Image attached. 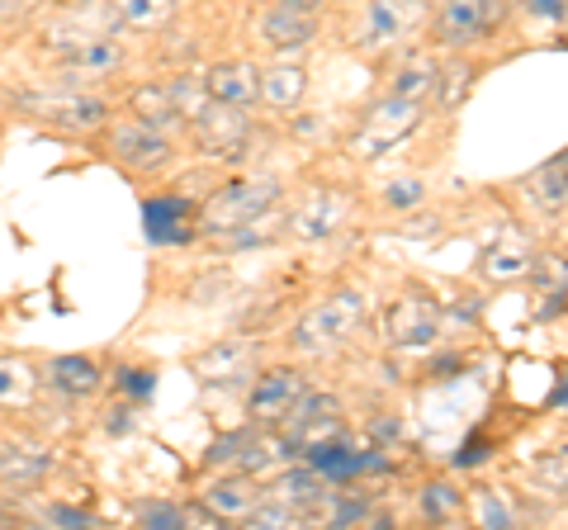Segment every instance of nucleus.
Instances as JSON below:
<instances>
[{
    "instance_id": "1",
    "label": "nucleus",
    "mask_w": 568,
    "mask_h": 530,
    "mask_svg": "<svg viewBox=\"0 0 568 530\" xmlns=\"http://www.w3.org/2000/svg\"><path fill=\"white\" fill-rule=\"evenodd\" d=\"M365 317H369L365 289H336L332 298H323V304L308 308L294 323V346L308 350V356H317V350H332V346H346L355 332L365 327Z\"/></svg>"
},
{
    "instance_id": "2",
    "label": "nucleus",
    "mask_w": 568,
    "mask_h": 530,
    "mask_svg": "<svg viewBox=\"0 0 568 530\" xmlns=\"http://www.w3.org/2000/svg\"><path fill=\"white\" fill-rule=\"evenodd\" d=\"M275 200H280V181H271V175H246V181H233L219 194H209V204L200 208V227L227 237V233H237V227L261 223Z\"/></svg>"
},
{
    "instance_id": "3",
    "label": "nucleus",
    "mask_w": 568,
    "mask_h": 530,
    "mask_svg": "<svg viewBox=\"0 0 568 530\" xmlns=\"http://www.w3.org/2000/svg\"><path fill=\"white\" fill-rule=\"evenodd\" d=\"M422 114H426V104H413L403 95H388L379 104H369V114L361 119V129L351 133V156H355V162H379V156L394 152L407 133H417Z\"/></svg>"
},
{
    "instance_id": "4",
    "label": "nucleus",
    "mask_w": 568,
    "mask_h": 530,
    "mask_svg": "<svg viewBox=\"0 0 568 530\" xmlns=\"http://www.w3.org/2000/svg\"><path fill=\"white\" fill-rule=\"evenodd\" d=\"M342 436H346L342 402L327 394H304L290 408V417H284V446H290V455H313Z\"/></svg>"
},
{
    "instance_id": "5",
    "label": "nucleus",
    "mask_w": 568,
    "mask_h": 530,
    "mask_svg": "<svg viewBox=\"0 0 568 530\" xmlns=\"http://www.w3.org/2000/svg\"><path fill=\"white\" fill-rule=\"evenodd\" d=\"M14 110L48 119L71 133H95V129H104V119H110L104 100L81 95V91H14Z\"/></svg>"
},
{
    "instance_id": "6",
    "label": "nucleus",
    "mask_w": 568,
    "mask_h": 530,
    "mask_svg": "<svg viewBox=\"0 0 568 530\" xmlns=\"http://www.w3.org/2000/svg\"><path fill=\"white\" fill-rule=\"evenodd\" d=\"M104 147H110V156L123 166V171H133V175H152V171H162L171 162V137L166 133H156L152 123H142V119H119L110 137H104Z\"/></svg>"
},
{
    "instance_id": "7",
    "label": "nucleus",
    "mask_w": 568,
    "mask_h": 530,
    "mask_svg": "<svg viewBox=\"0 0 568 530\" xmlns=\"http://www.w3.org/2000/svg\"><path fill=\"white\" fill-rule=\"evenodd\" d=\"M436 332H440V304H436L432 294H422V289L394 298L388 313H384V342L394 346V350L432 346Z\"/></svg>"
},
{
    "instance_id": "8",
    "label": "nucleus",
    "mask_w": 568,
    "mask_h": 530,
    "mask_svg": "<svg viewBox=\"0 0 568 530\" xmlns=\"http://www.w3.org/2000/svg\"><path fill=\"white\" fill-rule=\"evenodd\" d=\"M190 137H194V147H200L204 156L223 162V156H237L246 147V137H252V123H246V110H237V104L209 100L204 110L190 119Z\"/></svg>"
},
{
    "instance_id": "9",
    "label": "nucleus",
    "mask_w": 568,
    "mask_h": 530,
    "mask_svg": "<svg viewBox=\"0 0 568 530\" xmlns=\"http://www.w3.org/2000/svg\"><path fill=\"white\" fill-rule=\"evenodd\" d=\"M507 14V0H440L436 10V39L450 43V48H465L478 43L503 24Z\"/></svg>"
},
{
    "instance_id": "10",
    "label": "nucleus",
    "mask_w": 568,
    "mask_h": 530,
    "mask_svg": "<svg viewBox=\"0 0 568 530\" xmlns=\"http://www.w3.org/2000/svg\"><path fill=\"white\" fill-rule=\"evenodd\" d=\"M256 365H261V342L233 337V342L209 346L204 356H194V379L209 384V388H233V384L252 379Z\"/></svg>"
},
{
    "instance_id": "11",
    "label": "nucleus",
    "mask_w": 568,
    "mask_h": 530,
    "mask_svg": "<svg viewBox=\"0 0 568 530\" xmlns=\"http://www.w3.org/2000/svg\"><path fill=\"white\" fill-rule=\"evenodd\" d=\"M304 398V375L290 365L280 369H265V375H256V388L252 398H246V412H252L256 427H275V421L290 417V408Z\"/></svg>"
},
{
    "instance_id": "12",
    "label": "nucleus",
    "mask_w": 568,
    "mask_h": 530,
    "mask_svg": "<svg viewBox=\"0 0 568 530\" xmlns=\"http://www.w3.org/2000/svg\"><path fill=\"white\" fill-rule=\"evenodd\" d=\"M417 20H422V6H417V0H365L361 29H355V43H361V48L398 43Z\"/></svg>"
},
{
    "instance_id": "13",
    "label": "nucleus",
    "mask_w": 568,
    "mask_h": 530,
    "mask_svg": "<svg viewBox=\"0 0 568 530\" xmlns=\"http://www.w3.org/2000/svg\"><path fill=\"white\" fill-rule=\"evenodd\" d=\"M204 91L219 104L252 110V104H261V67L256 62H213L204 72Z\"/></svg>"
},
{
    "instance_id": "14",
    "label": "nucleus",
    "mask_w": 568,
    "mask_h": 530,
    "mask_svg": "<svg viewBox=\"0 0 568 530\" xmlns=\"http://www.w3.org/2000/svg\"><path fill=\"white\" fill-rule=\"evenodd\" d=\"M48 469H52V459L39 446H20V440L0 446V488H6V492H33V488H43Z\"/></svg>"
},
{
    "instance_id": "15",
    "label": "nucleus",
    "mask_w": 568,
    "mask_h": 530,
    "mask_svg": "<svg viewBox=\"0 0 568 530\" xmlns=\"http://www.w3.org/2000/svg\"><path fill=\"white\" fill-rule=\"evenodd\" d=\"M256 33L265 39V48H275V52H298V48H308L313 43V14H298V10H284V6H271L261 14V24Z\"/></svg>"
},
{
    "instance_id": "16",
    "label": "nucleus",
    "mask_w": 568,
    "mask_h": 530,
    "mask_svg": "<svg viewBox=\"0 0 568 530\" xmlns=\"http://www.w3.org/2000/svg\"><path fill=\"white\" fill-rule=\"evenodd\" d=\"M256 502H261V488H256L252 473H242V469L204 488V507H209L219 521H242Z\"/></svg>"
},
{
    "instance_id": "17",
    "label": "nucleus",
    "mask_w": 568,
    "mask_h": 530,
    "mask_svg": "<svg viewBox=\"0 0 568 530\" xmlns=\"http://www.w3.org/2000/svg\"><path fill=\"white\" fill-rule=\"evenodd\" d=\"M304 91H308V72L298 62L280 58L275 67H265V72H261V104H265V110H275V114L298 110Z\"/></svg>"
},
{
    "instance_id": "18",
    "label": "nucleus",
    "mask_w": 568,
    "mask_h": 530,
    "mask_svg": "<svg viewBox=\"0 0 568 530\" xmlns=\"http://www.w3.org/2000/svg\"><path fill=\"white\" fill-rule=\"evenodd\" d=\"M148 237L152 242H190L194 237V208L190 200H181V194H171V200H152L148 204Z\"/></svg>"
},
{
    "instance_id": "19",
    "label": "nucleus",
    "mask_w": 568,
    "mask_h": 530,
    "mask_svg": "<svg viewBox=\"0 0 568 530\" xmlns=\"http://www.w3.org/2000/svg\"><path fill=\"white\" fill-rule=\"evenodd\" d=\"M342 214H346V204L336 200L332 190H317V194H308V204L294 214V227H290V233H294L298 242L332 237V233H336V223H342Z\"/></svg>"
},
{
    "instance_id": "20",
    "label": "nucleus",
    "mask_w": 568,
    "mask_h": 530,
    "mask_svg": "<svg viewBox=\"0 0 568 530\" xmlns=\"http://www.w3.org/2000/svg\"><path fill=\"white\" fill-rule=\"evenodd\" d=\"M327 473L323 469H313V465H294V469H284L280 479H275V498H284L290 507H298L308 517V511L327 498Z\"/></svg>"
},
{
    "instance_id": "21",
    "label": "nucleus",
    "mask_w": 568,
    "mask_h": 530,
    "mask_svg": "<svg viewBox=\"0 0 568 530\" xmlns=\"http://www.w3.org/2000/svg\"><path fill=\"white\" fill-rule=\"evenodd\" d=\"M114 29L133 33H162L175 20V0H110Z\"/></svg>"
},
{
    "instance_id": "22",
    "label": "nucleus",
    "mask_w": 568,
    "mask_h": 530,
    "mask_svg": "<svg viewBox=\"0 0 568 530\" xmlns=\"http://www.w3.org/2000/svg\"><path fill=\"white\" fill-rule=\"evenodd\" d=\"M129 110H133V119H142V123H152L156 133H181L185 129V119H181V110L171 104V91L166 85H138V91L129 95Z\"/></svg>"
},
{
    "instance_id": "23",
    "label": "nucleus",
    "mask_w": 568,
    "mask_h": 530,
    "mask_svg": "<svg viewBox=\"0 0 568 530\" xmlns=\"http://www.w3.org/2000/svg\"><path fill=\"white\" fill-rule=\"evenodd\" d=\"M48 379H52V388H62V394H71V398H91L104 384V369L91 356H58L48 365Z\"/></svg>"
},
{
    "instance_id": "24",
    "label": "nucleus",
    "mask_w": 568,
    "mask_h": 530,
    "mask_svg": "<svg viewBox=\"0 0 568 530\" xmlns=\"http://www.w3.org/2000/svg\"><path fill=\"white\" fill-rule=\"evenodd\" d=\"M62 62H67V72H77V77H114L123 67V48H119L114 33H104V39H91L77 52H67Z\"/></svg>"
},
{
    "instance_id": "25",
    "label": "nucleus",
    "mask_w": 568,
    "mask_h": 530,
    "mask_svg": "<svg viewBox=\"0 0 568 530\" xmlns=\"http://www.w3.org/2000/svg\"><path fill=\"white\" fill-rule=\"evenodd\" d=\"M388 95H403V100H413V104L436 100L440 95V67L432 58H413L407 67H398V77H394V85H388Z\"/></svg>"
},
{
    "instance_id": "26",
    "label": "nucleus",
    "mask_w": 568,
    "mask_h": 530,
    "mask_svg": "<svg viewBox=\"0 0 568 530\" xmlns=\"http://www.w3.org/2000/svg\"><path fill=\"white\" fill-rule=\"evenodd\" d=\"M530 271H536V252H530V242L521 233H507L503 246H493L484 256L488 279H511V275H530Z\"/></svg>"
},
{
    "instance_id": "27",
    "label": "nucleus",
    "mask_w": 568,
    "mask_h": 530,
    "mask_svg": "<svg viewBox=\"0 0 568 530\" xmlns=\"http://www.w3.org/2000/svg\"><path fill=\"white\" fill-rule=\"evenodd\" d=\"M530 200L540 204V214H564V194H568V152L545 162L536 175H530Z\"/></svg>"
},
{
    "instance_id": "28",
    "label": "nucleus",
    "mask_w": 568,
    "mask_h": 530,
    "mask_svg": "<svg viewBox=\"0 0 568 530\" xmlns=\"http://www.w3.org/2000/svg\"><path fill=\"white\" fill-rule=\"evenodd\" d=\"M39 388V375L33 365L20 360V356H0V408H24Z\"/></svg>"
},
{
    "instance_id": "29",
    "label": "nucleus",
    "mask_w": 568,
    "mask_h": 530,
    "mask_svg": "<svg viewBox=\"0 0 568 530\" xmlns=\"http://www.w3.org/2000/svg\"><path fill=\"white\" fill-rule=\"evenodd\" d=\"M166 91H171V104L181 110V119H185V129H190V119L204 110L209 104V91H204V77L200 72H185V77H171L166 81Z\"/></svg>"
},
{
    "instance_id": "30",
    "label": "nucleus",
    "mask_w": 568,
    "mask_h": 530,
    "mask_svg": "<svg viewBox=\"0 0 568 530\" xmlns=\"http://www.w3.org/2000/svg\"><path fill=\"white\" fill-rule=\"evenodd\" d=\"M417 507H422V517H426V521H455L465 502H459V488H455V483L436 479V483H426V488H422V502H417Z\"/></svg>"
},
{
    "instance_id": "31",
    "label": "nucleus",
    "mask_w": 568,
    "mask_h": 530,
    "mask_svg": "<svg viewBox=\"0 0 568 530\" xmlns=\"http://www.w3.org/2000/svg\"><path fill=\"white\" fill-rule=\"evenodd\" d=\"M242 521H246V526H294V521H304V511L290 507L284 498H275V492H271V498H261Z\"/></svg>"
},
{
    "instance_id": "32",
    "label": "nucleus",
    "mask_w": 568,
    "mask_h": 530,
    "mask_svg": "<svg viewBox=\"0 0 568 530\" xmlns=\"http://www.w3.org/2000/svg\"><path fill=\"white\" fill-rule=\"evenodd\" d=\"M133 521L152 530H175V526H185V502H138Z\"/></svg>"
},
{
    "instance_id": "33",
    "label": "nucleus",
    "mask_w": 568,
    "mask_h": 530,
    "mask_svg": "<svg viewBox=\"0 0 568 530\" xmlns=\"http://www.w3.org/2000/svg\"><path fill=\"white\" fill-rule=\"evenodd\" d=\"M536 483L549 488V492H564L568 498V446L564 450H549L540 465H536Z\"/></svg>"
},
{
    "instance_id": "34",
    "label": "nucleus",
    "mask_w": 568,
    "mask_h": 530,
    "mask_svg": "<svg viewBox=\"0 0 568 530\" xmlns=\"http://www.w3.org/2000/svg\"><path fill=\"white\" fill-rule=\"evenodd\" d=\"M422 181H394V185H388L384 190V200L388 204H394V208H413V204H422Z\"/></svg>"
},
{
    "instance_id": "35",
    "label": "nucleus",
    "mask_w": 568,
    "mask_h": 530,
    "mask_svg": "<svg viewBox=\"0 0 568 530\" xmlns=\"http://www.w3.org/2000/svg\"><path fill=\"white\" fill-rule=\"evenodd\" d=\"M365 517H369V502L365 498H342V502H336V511H332L336 526H351V521H365Z\"/></svg>"
},
{
    "instance_id": "36",
    "label": "nucleus",
    "mask_w": 568,
    "mask_h": 530,
    "mask_svg": "<svg viewBox=\"0 0 568 530\" xmlns=\"http://www.w3.org/2000/svg\"><path fill=\"white\" fill-rule=\"evenodd\" d=\"M123 388H129V394H133V388H138V394H148L152 375H148V369H123Z\"/></svg>"
},
{
    "instance_id": "37",
    "label": "nucleus",
    "mask_w": 568,
    "mask_h": 530,
    "mask_svg": "<svg viewBox=\"0 0 568 530\" xmlns=\"http://www.w3.org/2000/svg\"><path fill=\"white\" fill-rule=\"evenodd\" d=\"M530 10H536V14H549V20H564L568 0H530Z\"/></svg>"
},
{
    "instance_id": "38",
    "label": "nucleus",
    "mask_w": 568,
    "mask_h": 530,
    "mask_svg": "<svg viewBox=\"0 0 568 530\" xmlns=\"http://www.w3.org/2000/svg\"><path fill=\"white\" fill-rule=\"evenodd\" d=\"M48 517H52V521H71V526H95L91 517H85V511H71V507H52Z\"/></svg>"
},
{
    "instance_id": "39",
    "label": "nucleus",
    "mask_w": 568,
    "mask_h": 530,
    "mask_svg": "<svg viewBox=\"0 0 568 530\" xmlns=\"http://www.w3.org/2000/svg\"><path fill=\"white\" fill-rule=\"evenodd\" d=\"M275 6L298 10V14H317V10H323V0H275Z\"/></svg>"
},
{
    "instance_id": "40",
    "label": "nucleus",
    "mask_w": 568,
    "mask_h": 530,
    "mask_svg": "<svg viewBox=\"0 0 568 530\" xmlns=\"http://www.w3.org/2000/svg\"><path fill=\"white\" fill-rule=\"evenodd\" d=\"M484 521H488V526H511V517H507V511H503V507H497L493 498L484 502Z\"/></svg>"
},
{
    "instance_id": "41",
    "label": "nucleus",
    "mask_w": 568,
    "mask_h": 530,
    "mask_svg": "<svg viewBox=\"0 0 568 530\" xmlns=\"http://www.w3.org/2000/svg\"><path fill=\"white\" fill-rule=\"evenodd\" d=\"M14 10V0H0V20H6V14Z\"/></svg>"
},
{
    "instance_id": "42",
    "label": "nucleus",
    "mask_w": 568,
    "mask_h": 530,
    "mask_svg": "<svg viewBox=\"0 0 568 530\" xmlns=\"http://www.w3.org/2000/svg\"><path fill=\"white\" fill-rule=\"evenodd\" d=\"M58 6H95V0H58Z\"/></svg>"
},
{
    "instance_id": "43",
    "label": "nucleus",
    "mask_w": 568,
    "mask_h": 530,
    "mask_svg": "<svg viewBox=\"0 0 568 530\" xmlns=\"http://www.w3.org/2000/svg\"><path fill=\"white\" fill-rule=\"evenodd\" d=\"M564 214H568V194H564Z\"/></svg>"
}]
</instances>
